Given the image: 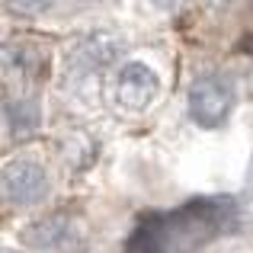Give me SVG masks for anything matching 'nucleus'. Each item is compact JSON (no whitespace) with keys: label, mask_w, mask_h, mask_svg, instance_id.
Returning a JSON list of instances; mask_svg holds the SVG:
<instances>
[{"label":"nucleus","mask_w":253,"mask_h":253,"mask_svg":"<svg viewBox=\"0 0 253 253\" xmlns=\"http://www.w3.org/2000/svg\"><path fill=\"white\" fill-rule=\"evenodd\" d=\"M119 51H122V45H119L116 36L93 32V36L81 39V42L71 48L68 71H71V77H77V81H93V77H99L112 61H116Z\"/></svg>","instance_id":"4"},{"label":"nucleus","mask_w":253,"mask_h":253,"mask_svg":"<svg viewBox=\"0 0 253 253\" xmlns=\"http://www.w3.org/2000/svg\"><path fill=\"white\" fill-rule=\"evenodd\" d=\"M26 241L32 244L36 250H74L77 244V228L71 218H45L39 221L36 228H29Z\"/></svg>","instance_id":"6"},{"label":"nucleus","mask_w":253,"mask_h":253,"mask_svg":"<svg viewBox=\"0 0 253 253\" xmlns=\"http://www.w3.org/2000/svg\"><path fill=\"white\" fill-rule=\"evenodd\" d=\"M234 84L221 74H202L189 86V116L202 128H218L234 112Z\"/></svg>","instance_id":"2"},{"label":"nucleus","mask_w":253,"mask_h":253,"mask_svg":"<svg viewBox=\"0 0 253 253\" xmlns=\"http://www.w3.org/2000/svg\"><path fill=\"white\" fill-rule=\"evenodd\" d=\"M3 6L19 19H36V16H45L55 6V0H3Z\"/></svg>","instance_id":"7"},{"label":"nucleus","mask_w":253,"mask_h":253,"mask_svg":"<svg viewBox=\"0 0 253 253\" xmlns=\"http://www.w3.org/2000/svg\"><path fill=\"white\" fill-rule=\"evenodd\" d=\"M0 64H3L6 74L16 77L23 86L32 84V81H39V77L45 74L42 48H36V45L26 42V39H13V42H6L3 48H0Z\"/></svg>","instance_id":"5"},{"label":"nucleus","mask_w":253,"mask_h":253,"mask_svg":"<svg viewBox=\"0 0 253 253\" xmlns=\"http://www.w3.org/2000/svg\"><path fill=\"white\" fill-rule=\"evenodd\" d=\"M157 93H161V81L144 61L122 64L112 77V103L125 112H138L144 106H151Z\"/></svg>","instance_id":"3"},{"label":"nucleus","mask_w":253,"mask_h":253,"mask_svg":"<svg viewBox=\"0 0 253 253\" xmlns=\"http://www.w3.org/2000/svg\"><path fill=\"white\" fill-rule=\"evenodd\" d=\"M48 170L36 157H13L0 170V202L13 209H32L48 196Z\"/></svg>","instance_id":"1"},{"label":"nucleus","mask_w":253,"mask_h":253,"mask_svg":"<svg viewBox=\"0 0 253 253\" xmlns=\"http://www.w3.org/2000/svg\"><path fill=\"white\" fill-rule=\"evenodd\" d=\"M157 3H161V6H173V3H176V0H157Z\"/></svg>","instance_id":"8"}]
</instances>
